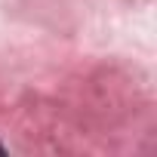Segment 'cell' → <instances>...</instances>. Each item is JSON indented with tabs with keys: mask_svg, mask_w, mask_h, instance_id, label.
Returning <instances> with one entry per match:
<instances>
[{
	"mask_svg": "<svg viewBox=\"0 0 157 157\" xmlns=\"http://www.w3.org/2000/svg\"><path fill=\"white\" fill-rule=\"evenodd\" d=\"M0 151H3V145H0Z\"/></svg>",
	"mask_w": 157,
	"mask_h": 157,
	"instance_id": "1",
	"label": "cell"
}]
</instances>
